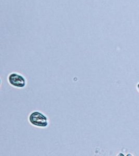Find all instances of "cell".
<instances>
[{"instance_id": "6da1fadb", "label": "cell", "mask_w": 139, "mask_h": 156, "mask_svg": "<svg viewBox=\"0 0 139 156\" xmlns=\"http://www.w3.org/2000/svg\"><path fill=\"white\" fill-rule=\"evenodd\" d=\"M28 121L31 126L37 128H48L50 124L48 117L39 110L31 112L28 115Z\"/></svg>"}, {"instance_id": "7a4b0ae2", "label": "cell", "mask_w": 139, "mask_h": 156, "mask_svg": "<svg viewBox=\"0 0 139 156\" xmlns=\"http://www.w3.org/2000/svg\"><path fill=\"white\" fill-rule=\"evenodd\" d=\"M9 84L15 88L23 89L27 85V80L23 75L18 73H12L7 77Z\"/></svg>"}, {"instance_id": "3957f363", "label": "cell", "mask_w": 139, "mask_h": 156, "mask_svg": "<svg viewBox=\"0 0 139 156\" xmlns=\"http://www.w3.org/2000/svg\"><path fill=\"white\" fill-rule=\"evenodd\" d=\"M137 90H138V91L139 92V83L137 84Z\"/></svg>"}]
</instances>
